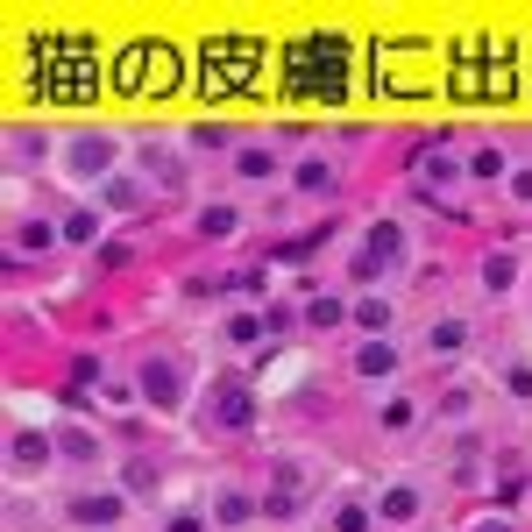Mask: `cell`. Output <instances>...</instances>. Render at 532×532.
<instances>
[{
    "instance_id": "cell-1",
    "label": "cell",
    "mask_w": 532,
    "mask_h": 532,
    "mask_svg": "<svg viewBox=\"0 0 532 532\" xmlns=\"http://www.w3.org/2000/svg\"><path fill=\"white\" fill-rule=\"evenodd\" d=\"M206 518H213L220 532H249V525L263 518V497H249L242 483H213V497H206Z\"/></svg>"
},
{
    "instance_id": "cell-2",
    "label": "cell",
    "mask_w": 532,
    "mask_h": 532,
    "mask_svg": "<svg viewBox=\"0 0 532 532\" xmlns=\"http://www.w3.org/2000/svg\"><path fill=\"white\" fill-rule=\"evenodd\" d=\"M107 164H114V142H107V135H79V142H64V171L79 178V185H86V178H100V185H107Z\"/></svg>"
},
{
    "instance_id": "cell-3",
    "label": "cell",
    "mask_w": 532,
    "mask_h": 532,
    "mask_svg": "<svg viewBox=\"0 0 532 532\" xmlns=\"http://www.w3.org/2000/svg\"><path fill=\"white\" fill-rule=\"evenodd\" d=\"M121 511H128V497H121V490H86V497H71V518H79L86 532H114V525H121Z\"/></svg>"
},
{
    "instance_id": "cell-4",
    "label": "cell",
    "mask_w": 532,
    "mask_h": 532,
    "mask_svg": "<svg viewBox=\"0 0 532 532\" xmlns=\"http://www.w3.org/2000/svg\"><path fill=\"white\" fill-rule=\"evenodd\" d=\"M369 504H376V518H384V525H412V518L426 511V490H419V483H384Z\"/></svg>"
},
{
    "instance_id": "cell-5",
    "label": "cell",
    "mask_w": 532,
    "mask_h": 532,
    "mask_svg": "<svg viewBox=\"0 0 532 532\" xmlns=\"http://www.w3.org/2000/svg\"><path fill=\"white\" fill-rule=\"evenodd\" d=\"M405 256H412L405 220H376V227H369V263H376V270H405Z\"/></svg>"
},
{
    "instance_id": "cell-6",
    "label": "cell",
    "mask_w": 532,
    "mask_h": 532,
    "mask_svg": "<svg viewBox=\"0 0 532 532\" xmlns=\"http://www.w3.org/2000/svg\"><path fill=\"white\" fill-rule=\"evenodd\" d=\"M277 171H284V164H277V149H270V142H249V149H235V178H242V185H270Z\"/></svg>"
},
{
    "instance_id": "cell-7",
    "label": "cell",
    "mask_w": 532,
    "mask_h": 532,
    "mask_svg": "<svg viewBox=\"0 0 532 532\" xmlns=\"http://www.w3.org/2000/svg\"><path fill=\"white\" fill-rule=\"evenodd\" d=\"M8 454H15V476H29V469H50V454H57V440H50V433H22V426H15Z\"/></svg>"
},
{
    "instance_id": "cell-8",
    "label": "cell",
    "mask_w": 532,
    "mask_h": 532,
    "mask_svg": "<svg viewBox=\"0 0 532 532\" xmlns=\"http://www.w3.org/2000/svg\"><path fill=\"white\" fill-rule=\"evenodd\" d=\"M291 185H298V192H306V199H334V185H341V171H334L327 157H306V164H298V171H291Z\"/></svg>"
},
{
    "instance_id": "cell-9",
    "label": "cell",
    "mask_w": 532,
    "mask_h": 532,
    "mask_svg": "<svg viewBox=\"0 0 532 532\" xmlns=\"http://www.w3.org/2000/svg\"><path fill=\"white\" fill-rule=\"evenodd\" d=\"M355 376H362V384H376V376H398V348H391V341L355 348Z\"/></svg>"
},
{
    "instance_id": "cell-10",
    "label": "cell",
    "mask_w": 532,
    "mask_h": 532,
    "mask_svg": "<svg viewBox=\"0 0 532 532\" xmlns=\"http://www.w3.org/2000/svg\"><path fill=\"white\" fill-rule=\"evenodd\" d=\"M369 525H376V504H362V497H341L327 511V532H369Z\"/></svg>"
},
{
    "instance_id": "cell-11",
    "label": "cell",
    "mask_w": 532,
    "mask_h": 532,
    "mask_svg": "<svg viewBox=\"0 0 532 532\" xmlns=\"http://www.w3.org/2000/svg\"><path fill=\"white\" fill-rule=\"evenodd\" d=\"M142 391L171 412V405H178V369H171V362H142Z\"/></svg>"
},
{
    "instance_id": "cell-12",
    "label": "cell",
    "mask_w": 532,
    "mask_h": 532,
    "mask_svg": "<svg viewBox=\"0 0 532 532\" xmlns=\"http://www.w3.org/2000/svg\"><path fill=\"white\" fill-rule=\"evenodd\" d=\"M192 227H199V235H213V242H227V235L242 227V206H227V199H220V206H199Z\"/></svg>"
},
{
    "instance_id": "cell-13",
    "label": "cell",
    "mask_w": 532,
    "mask_h": 532,
    "mask_svg": "<svg viewBox=\"0 0 532 532\" xmlns=\"http://www.w3.org/2000/svg\"><path fill=\"white\" fill-rule=\"evenodd\" d=\"M462 341H469L462 320H433V327H426V348H433V355H462Z\"/></svg>"
},
{
    "instance_id": "cell-14",
    "label": "cell",
    "mask_w": 532,
    "mask_h": 532,
    "mask_svg": "<svg viewBox=\"0 0 532 532\" xmlns=\"http://www.w3.org/2000/svg\"><path fill=\"white\" fill-rule=\"evenodd\" d=\"M419 419V398H384V405H376V426H384V433H405Z\"/></svg>"
},
{
    "instance_id": "cell-15",
    "label": "cell",
    "mask_w": 532,
    "mask_h": 532,
    "mask_svg": "<svg viewBox=\"0 0 532 532\" xmlns=\"http://www.w3.org/2000/svg\"><path fill=\"white\" fill-rule=\"evenodd\" d=\"M50 242H57L50 220H22V227H15V256H36V249H50Z\"/></svg>"
},
{
    "instance_id": "cell-16",
    "label": "cell",
    "mask_w": 532,
    "mask_h": 532,
    "mask_svg": "<svg viewBox=\"0 0 532 532\" xmlns=\"http://www.w3.org/2000/svg\"><path fill=\"white\" fill-rule=\"evenodd\" d=\"M462 171H454V157H419V185L426 192H440V185H454Z\"/></svg>"
},
{
    "instance_id": "cell-17",
    "label": "cell",
    "mask_w": 532,
    "mask_h": 532,
    "mask_svg": "<svg viewBox=\"0 0 532 532\" xmlns=\"http://www.w3.org/2000/svg\"><path fill=\"white\" fill-rule=\"evenodd\" d=\"M100 199H107L114 213H135V206H142V185H128V178H107V185H100Z\"/></svg>"
},
{
    "instance_id": "cell-18",
    "label": "cell",
    "mask_w": 532,
    "mask_h": 532,
    "mask_svg": "<svg viewBox=\"0 0 532 532\" xmlns=\"http://www.w3.org/2000/svg\"><path fill=\"white\" fill-rule=\"evenodd\" d=\"M355 320H362L369 334H384V327H391V298H362V306H355Z\"/></svg>"
},
{
    "instance_id": "cell-19",
    "label": "cell",
    "mask_w": 532,
    "mask_h": 532,
    "mask_svg": "<svg viewBox=\"0 0 532 532\" xmlns=\"http://www.w3.org/2000/svg\"><path fill=\"white\" fill-rule=\"evenodd\" d=\"M164 532H213V518H206V511H185V504H178V511H164Z\"/></svg>"
},
{
    "instance_id": "cell-20",
    "label": "cell",
    "mask_w": 532,
    "mask_h": 532,
    "mask_svg": "<svg viewBox=\"0 0 532 532\" xmlns=\"http://www.w3.org/2000/svg\"><path fill=\"white\" fill-rule=\"evenodd\" d=\"M57 447H64V454H79V462H93V454H100V440H93V433H79V426H64V433H57Z\"/></svg>"
},
{
    "instance_id": "cell-21",
    "label": "cell",
    "mask_w": 532,
    "mask_h": 532,
    "mask_svg": "<svg viewBox=\"0 0 532 532\" xmlns=\"http://www.w3.org/2000/svg\"><path fill=\"white\" fill-rule=\"evenodd\" d=\"M469 178H476V185H497V178H504V157H497V149H476V164H469Z\"/></svg>"
},
{
    "instance_id": "cell-22",
    "label": "cell",
    "mask_w": 532,
    "mask_h": 532,
    "mask_svg": "<svg viewBox=\"0 0 532 532\" xmlns=\"http://www.w3.org/2000/svg\"><path fill=\"white\" fill-rule=\"evenodd\" d=\"M348 306H341V298H313V327H334Z\"/></svg>"
},
{
    "instance_id": "cell-23",
    "label": "cell",
    "mask_w": 532,
    "mask_h": 532,
    "mask_svg": "<svg viewBox=\"0 0 532 532\" xmlns=\"http://www.w3.org/2000/svg\"><path fill=\"white\" fill-rule=\"evenodd\" d=\"M511 199H518V206H532V171H511Z\"/></svg>"
}]
</instances>
